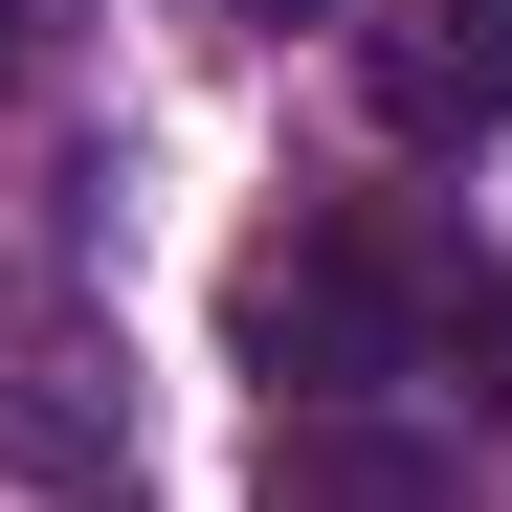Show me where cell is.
Returning <instances> with one entry per match:
<instances>
[{
    "instance_id": "5b68a950",
    "label": "cell",
    "mask_w": 512,
    "mask_h": 512,
    "mask_svg": "<svg viewBox=\"0 0 512 512\" xmlns=\"http://www.w3.org/2000/svg\"><path fill=\"white\" fill-rule=\"evenodd\" d=\"M45 23H67V0H0V90H23V67H45Z\"/></svg>"
},
{
    "instance_id": "6da1fadb",
    "label": "cell",
    "mask_w": 512,
    "mask_h": 512,
    "mask_svg": "<svg viewBox=\"0 0 512 512\" xmlns=\"http://www.w3.org/2000/svg\"><path fill=\"white\" fill-rule=\"evenodd\" d=\"M245 379H268V423H334V401H401L423 357H446V245L379 223V201H312L290 245H245Z\"/></svg>"
},
{
    "instance_id": "277c9868",
    "label": "cell",
    "mask_w": 512,
    "mask_h": 512,
    "mask_svg": "<svg viewBox=\"0 0 512 512\" xmlns=\"http://www.w3.org/2000/svg\"><path fill=\"white\" fill-rule=\"evenodd\" d=\"M357 67H379L401 134H490V112H512V0H379Z\"/></svg>"
},
{
    "instance_id": "8992f818",
    "label": "cell",
    "mask_w": 512,
    "mask_h": 512,
    "mask_svg": "<svg viewBox=\"0 0 512 512\" xmlns=\"http://www.w3.org/2000/svg\"><path fill=\"white\" fill-rule=\"evenodd\" d=\"M223 23H312V0H223Z\"/></svg>"
},
{
    "instance_id": "7a4b0ae2",
    "label": "cell",
    "mask_w": 512,
    "mask_h": 512,
    "mask_svg": "<svg viewBox=\"0 0 512 512\" xmlns=\"http://www.w3.org/2000/svg\"><path fill=\"white\" fill-rule=\"evenodd\" d=\"M0 468H23V490H67V512H112V490H134L112 401H90V357H67L45 312H0Z\"/></svg>"
},
{
    "instance_id": "3957f363",
    "label": "cell",
    "mask_w": 512,
    "mask_h": 512,
    "mask_svg": "<svg viewBox=\"0 0 512 512\" xmlns=\"http://www.w3.org/2000/svg\"><path fill=\"white\" fill-rule=\"evenodd\" d=\"M268 512H468V468L401 401H334V423H268Z\"/></svg>"
}]
</instances>
